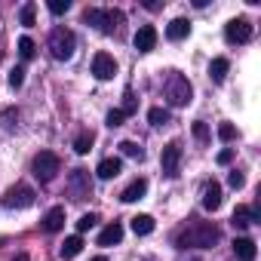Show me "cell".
<instances>
[{
    "label": "cell",
    "instance_id": "obj_35",
    "mask_svg": "<svg viewBox=\"0 0 261 261\" xmlns=\"http://www.w3.org/2000/svg\"><path fill=\"white\" fill-rule=\"evenodd\" d=\"M227 185H230V188H237V191H240V188H243V185H246V175H243V172H237V169H233V172H230V175H227Z\"/></svg>",
    "mask_w": 261,
    "mask_h": 261
},
{
    "label": "cell",
    "instance_id": "obj_7",
    "mask_svg": "<svg viewBox=\"0 0 261 261\" xmlns=\"http://www.w3.org/2000/svg\"><path fill=\"white\" fill-rule=\"evenodd\" d=\"M4 206H7V209H28V206H34V188H28V185H13V188L4 194Z\"/></svg>",
    "mask_w": 261,
    "mask_h": 261
},
{
    "label": "cell",
    "instance_id": "obj_6",
    "mask_svg": "<svg viewBox=\"0 0 261 261\" xmlns=\"http://www.w3.org/2000/svg\"><path fill=\"white\" fill-rule=\"evenodd\" d=\"M252 34H255V28H252V22L249 19H230L227 25H224V40L227 43H249L252 40Z\"/></svg>",
    "mask_w": 261,
    "mask_h": 261
},
{
    "label": "cell",
    "instance_id": "obj_23",
    "mask_svg": "<svg viewBox=\"0 0 261 261\" xmlns=\"http://www.w3.org/2000/svg\"><path fill=\"white\" fill-rule=\"evenodd\" d=\"M92 142H95V136H92V133H80V136L74 139V151L83 157V154H89V151H92Z\"/></svg>",
    "mask_w": 261,
    "mask_h": 261
},
{
    "label": "cell",
    "instance_id": "obj_9",
    "mask_svg": "<svg viewBox=\"0 0 261 261\" xmlns=\"http://www.w3.org/2000/svg\"><path fill=\"white\" fill-rule=\"evenodd\" d=\"M68 191H71L74 200H86V197L92 194V178H89V172H86V169H74V172L68 175Z\"/></svg>",
    "mask_w": 261,
    "mask_h": 261
},
{
    "label": "cell",
    "instance_id": "obj_28",
    "mask_svg": "<svg viewBox=\"0 0 261 261\" xmlns=\"http://www.w3.org/2000/svg\"><path fill=\"white\" fill-rule=\"evenodd\" d=\"M46 10H49L53 16H62V13H68V10H71V0H49Z\"/></svg>",
    "mask_w": 261,
    "mask_h": 261
},
{
    "label": "cell",
    "instance_id": "obj_2",
    "mask_svg": "<svg viewBox=\"0 0 261 261\" xmlns=\"http://www.w3.org/2000/svg\"><path fill=\"white\" fill-rule=\"evenodd\" d=\"M46 46H49L53 59H59V62H68V59L74 56V49H77V37H74V31H71V28L59 25V28H53V34H49Z\"/></svg>",
    "mask_w": 261,
    "mask_h": 261
},
{
    "label": "cell",
    "instance_id": "obj_14",
    "mask_svg": "<svg viewBox=\"0 0 261 261\" xmlns=\"http://www.w3.org/2000/svg\"><path fill=\"white\" fill-rule=\"evenodd\" d=\"M40 227H43L46 233H59V230L65 227V209H62V206H53V209H49V212L43 215Z\"/></svg>",
    "mask_w": 261,
    "mask_h": 261
},
{
    "label": "cell",
    "instance_id": "obj_10",
    "mask_svg": "<svg viewBox=\"0 0 261 261\" xmlns=\"http://www.w3.org/2000/svg\"><path fill=\"white\" fill-rule=\"evenodd\" d=\"M92 74H95V80H111V77L117 74L114 56H111V53H95V59H92Z\"/></svg>",
    "mask_w": 261,
    "mask_h": 261
},
{
    "label": "cell",
    "instance_id": "obj_3",
    "mask_svg": "<svg viewBox=\"0 0 261 261\" xmlns=\"http://www.w3.org/2000/svg\"><path fill=\"white\" fill-rule=\"evenodd\" d=\"M83 19H86L92 28L105 31V34H114V31L126 22V16H123L120 10H98V7H89V10L83 13Z\"/></svg>",
    "mask_w": 261,
    "mask_h": 261
},
{
    "label": "cell",
    "instance_id": "obj_11",
    "mask_svg": "<svg viewBox=\"0 0 261 261\" xmlns=\"http://www.w3.org/2000/svg\"><path fill=\"white\" fill-rule=\"evenodd\" d=\"M261 221V209L258 206H237L233 209V218H230V224L233 227H249V224H258Z\"/></svg>",
    "mask_w": 261,
    "mask_h": 261
},
{
    "label": "cell",
    "instance_id": "obj_33",
    "mask_svg": "<svg viewBox=\"0 0 261 261\" xmlns=\"http://www.w3.org/2000/svg\"><path fill=\"white\" fill-rule=\"evenodd\" d=\"M194 139L203 142V145L209 142V126H206V123H194Z\"/></svg>",
    "mask_w": 261,
    "mask_h": 261
},
{
    "label": "cell",
    "instance_id": "obj_8",
    "mask_svg": "<svg viewBox=\"0 0 261 261\" xmlns=\"http://www.w3.org/2000/svg\"><path fill=\"white\" fill-rule=\"evenodd\" d=\"M181 145L178 142H169L166 148H163V154H160V166H163V175H169V178H175L178 172H181Z\"/></svg>",
    "mask_w": 261,
    "mask_h": 261
},
{
    "label": "cell",
    "instance_id": "obj_25",
    "mask_svg": "<svg viewBox=\"0 0 261 261\" xmlns=\"http://www.w3.org/2000/svg\"><path fill=\"white\" fill-rule=\"evenodd\" d=\"M148 120H151V126H163V123H169V111L166 108H151Z\"/></svg>",
    "mask_w": 261,
    "mask_h": 261
},
{
    "label": "cell",
    "instance_id": "obj_24",
    "mask_svg": "<svg viewBox=\"0 0 261 261\" xmlns=\"http://www.w3.org/2000/svg\"><path fill=\"white\" fill-rule=\"evenodd\" d=\"M34 53H37V43H34L31 37H19V56H22L25 62H31Z\"/></svg>",
    "mask_w": 261,
    "mask_h": 261
},
{
    "label": "cell",
    "instance_id": "obj_12",
    "mask_svg": "<svg viewBox=\"0 0 261 261\" xmlns=\"http://www.w3.org/2000/svg\"><path fill=\"white\" fill-rule=\"evenodd\" d=\"M133 43H136L139 53H151V49L157 46V28H154V25H142V28L136 31V37H133Z\"/></svg>",
    "mask_w": 261,
    "mask_h": 261
},
{
    "label": "cell",
    "instance_id": "obj_5",
    "mask_svg": "<svg viewBox=\"0 0 261 261\" xmlns=\"http://www.w3.org/2000/svg\"><path fill=\"white\" fill-rule=\"evenodd\" d=\"M59 172H62V160H59V154H53V151H40V154L34 157V175H37L40 181H53Z\"/></svg>",
    "mask_w": 261,
    "mask_h": 261
},
{
    "label": "cell",
    "instance_id": "obj_26",
    "mask_svg": "<svg viewBox=\"0 0 261 261\" xmlns=\"http://www.w3.org/2000/svg\"><path fill=\"white\" fill-rule=\"evenodd\" d=\"M120 151H123L126 157H133V160H145V151H142L136 142H120Z\"/></svg>",
    "mask_w": 261,
    "mask_h": 261
},
{
    "label": "cell",
    "instance_id": "obj_4",
    "mask_svg": "<svg viewBox=\"0 0 261 261\" xmlns=\"http://www.w3.org/2000/svg\"><path fill=\"white\" fill-rule=\"evenodd\" d=\"M163 92H166V98H169V105H172V108H185V105L191 101V95H194L191 80H188L185 74H178V71H172V74L166 77Z\"/></svg>",
    "mask_w": 261,
    "mask_h": 261
},
{
    "label": "cell",
    "instance_id": "obj_19",
    "mask_svg": "<svg viewBox=\"0 0 261 261\" xmlns=\"http://www.w3.org/2000/svg\"><path fill=\"white\" fill-rule=\"evenodd\" d=\"M191 34V22L188 19H172L169 25H166V37L169 40H185Z\"/></svg>",
    "mask_w": 261,
    "mask_h": 261
},
{
    "label": "cell",
    "instance_id": "obj_21",
    "mask_svg": "<svg viewBox=\"0 0 261 261\" xmlns=\"http://www.w3.org/2000/svg\"><path fill=\"white\" fill-rule=\"evenodd\" d=\"M80 249H83V237L77 233V237H68V240L62 243V249H59V255H62L65 261H71L74 255H80Z\"/></svg>",
    "mask_w": 261,
    "mask_h": 261
},
{
    "label": "cell",
    "instance_id": "obj_31",
    "mask_svg": "<svg viewBox=\"0 0 261 261\" xmlns=\"http://www.w3.org/2000/svg\"><path fill=\"white\" fill-rule=\"evenodd\" d=\"M120 111H123L126 117H129V114H136V95H133V89H126V92H123V108H120Z\"/></svg>",
    "mask_w": 261,
    "mask_h": 261
},
{
    "label": "cell",
    "instance_id": "obj_27",
    "mask_svg": "<svg viewBox=\"0 0 261 261\" xmlns=\"http://www.w3.org/2000/svg\"><path fill=\"white\" fill-rule=\"evenodd\" d=\"M34 22H37V7H34V4H25V7H22V25L31 28Z\"/></svg>",
    "mask_w": 261,
    "mask_h": 261
},
{
    "label": "cell",
    "instance_id": "obj_18",
    "mask_svg": "<svg viewBox=\"0 0 261 261\" xmlns=\"http://www.w3.org/2000/svg\"><path fill=\"white\" fill-rule=\"evenodd\" d=\"M123 240V224L120 221H111L101 233H98V246H117Z\"/></svg>",
    "mask_w": 261,
    "mask_h": 261
},
{
    "label": "cell",
    "instance_id": "obj_38",
    "mask_svg": "<svg viewBox=\"0 0 261 261\" xmlns=\"http://www.w3.org/2000/svg\"><path fill=\"white\" fill-rule=\"evenodd\" d=\"M92 261H108V258H105V255H98V258H92Z\"/></svg>",
    "mask_w": 261,
    "mask_h": 261
},
{
    "label": "cell",
    "instance_id": "obj_16",
    "mask_svg": "<svg viewBox=\"0 0 261 261\" xmlns=\"http://www.w3.org/2000/svg\"><path fill=\"white\" fill-rule=\"evenodd\" d=\"M145 194H148V181H145V178H136L133 185H126V188H123L120 200H123V203H136V200H142Z\"/></svg>",
    "mask_w": 261,
    "mask_h": 261
},
{
    "label": "cell",
    "instance_id": "obj_22",
    "mask_svg": "<svg viewBox=\"0 0 261 261\" xmlns=\"http://www.w3.org/2000/svg\"><path fill=\"white\" fill-rule=\"evenodd\" d=\"M154 227H157V224H154V218H151V215H136V218H133V230H136L139 237L154 233Z\"/></svg>",
    "mask_w": 261,
    "mask_h": 261
},
{
    "label": "cell",
    "instance_id": "obj_20",
    "mask_svg": "<svg viewBox=\"0 0 261 261\" xmlns=\"http://www.w3.org/2000/svg\"><path fill=\"white\" fill-rule=\"evenodd\" d=\"M227 71H230V62H227L224 56H218V59H212V65H209V77H212L215 83H224V77H227Z\"/></svg>",
    "mask_w": 261,
    "mask_h": 261
},
{
    "label": "cell",
    "instance_id": "obj_34",
    "mask_svg": "<svg viewBox=\"0 0 261 261\" xmlns=\"http://www.w3.org/2000/svg\"><path fill=\"white\" fill-rule=\"evenodd\" d=\"M25 83V68H16V71H10V86L13 89H19Z\"/></svg>",
    "mask_w": 261,
    "mask_h": 261
},
{
    "label": "cell",
    "instance_id": "obj_15",
    "mask_svg": "<svg viewBox=\"0 0 261 261\" xmlns=\"http://www.w3.org/2000/svg\"><path fill=\"white\" fill-rule=\"evenodd\" d=\"M233 255H237V261H255L258 249H255V243L249 237H237L233 240Z\"/></svg>",
    "mask_w": 261,
    "mask_h": 261
},
{
    "label": "cell",
    "instance_id": "obj_1",
    "mask_svg": "<svg viewBox=\"0 0 261 261\" xmlns=\"http://www.w3.org/2000/svg\"><path fill=\"white\" fill-rule=\"evenodd\" d=\"M221 240V230L212 221H194L188 230L178 233V249H212Z\"/></svg>",
    "mask_w": 261,
    "mask_h": 261
},
{
    "label": "cell",
    "instance_id": "obj_13",
    "mask_svg": "<svg viewBox=\"0 0 261 261\" xmlns=\"http://www.w3.org/2000/svg\"><path fill=\"white\" fill-rule=\"evenodd\" d=\"M203 209L206 212L221 209V185L218 181H206V188H203Z\"/></svg>",
    "mask_w": 261,
    "mask_h": 261
},
{
    "label": "cell",
    "instance_id": "obj_17",
    "mask_svg": "<svg viewBox=\"0 0 261 261\" xmlns=\"http://www.w3.org/2000/svg\"><path fill=\"white\" fill-rule=\"evenodd\" d=\"M120 172H123V160H120V157H108V160H101L98 169H95V175L105 178V181H108V178H117Z\"/></svg>",
    "mask_w": 261,
    "mask_h": 261
},
{
    "label": "cell",
    "instance_id": "obj_36",
    "mask_svg": "<svg viewBox=\"0 0 261 261\" xmlns=\"http://www.w3.org/2000/svg\"><path fill=\"white\" fill-rule=\"evenodd\" d=\"M230 160H233V151H230V148H224V151H218V163H221V166H227Z\"/></svg>",
    "mask_w": 261,
    "mask_h": 261
},
{
    "label": "cell",
    "instance_id": "obj_37",
    "mask_svg": "<svg viewBox=\"0 0 261 261\" xmlns=\"http://www.w3.org/2000/svg\"><path fill=\"white\" fill-rule=\"evenodd\" d=\"M13 261H28V255H25V252H19V255H16Z\"/></svg>",
    "mask_w": 261,
    "mask_h": 261
},
{
    "label": "cell",
    "instance_id": "obj_32",
    "mask_svg": "<svg viewBox=\"0 0 261 261\" xmlns=\"http://www.w3.org/2000/svg\"><path fill=\"white\" fill-rule=\"evenodd\" d=\"M123 120H126V114H123L120 108L108 111V126H111V129H114V126H123Z\"/></svg>",
    "mask_w": 261,
    "mask_h": 261
},
{
    "label": "cell",
    "instance_id": "obj_29",
    "mask_svg": "<svg viewBox=\"0 0 261 261\" xmlns=\"http://www.w3.org/2000/svg\"><path fill=\"white\" fill-rule=\"evenodd\" d=\"M218 139H221V142H233V139H237L233 123H218Z\"/></svg>",
    "mask_w": 261,
    "mask_h": 261
},
{
    "label": "cell",
    "instance_id": "obj_30",
    "mask_svg": "<svg viewBox=\"0 0 261 261\" xmlns=\"http://www.w3.org/2000/svg\"><path fill=\"white\" fill-rule=\"evenodd\" d=\"M95 224H98V215H92V212H89V215H80V221H77V230H80V233H86V230H92Z\"/></svg>",
    "mask_w": 261,
    "mask_h": 261
}]
</instances>
